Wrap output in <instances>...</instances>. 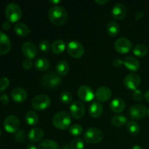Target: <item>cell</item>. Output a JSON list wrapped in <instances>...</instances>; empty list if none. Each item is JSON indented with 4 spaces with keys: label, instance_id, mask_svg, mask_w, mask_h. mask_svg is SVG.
I'll use <instances>...</instances> for the list:
<instances>
[{
    "label": "cell",
    "instance_id": "26",
    "mask_svg": "<svg viewBox=\"0 0 149 149\" xmlns=\"http://www.w3.org/2000/svg\"><path fill=\"white\" fill-rule=\"evenodd\" d=\"M50 66V63L45 58H39L35 61L34 68L38 71H46Z\"/></svg>",
    "mask_w": 149,
    "mask_h": 149
},
{
    "label": "cell",
    "instance_id": "20",
    "mask_svg": "<svg viewBox=\"0 0 149 149\" xmlns=\"http://www.w3.org/2000/svg\"><path fill=\"white\" fill-rule=\"evenodd\" d=\"M123 63L125 66L131 71H137L140 68L139 61L132 56L125 57Z\"/></svg>",
    "mask_w": 149,
    "mask_h": 149
},
{
    "label": "cell",
    "instance_id": "35",
    "mask_svg": "<svg viewBox=\"0 0 149 149\" xmlns=\"http://www.w3.org/2000/svg\"><path fill=\"white\" fill-rule=\"evenodd\" d=\"M60 99H61V102L64 104H69L72 101L73 96L68 92H63L60 95Z\"/></svg>",
    "mask_w": 149,
    "mask_h": 149
},
{
    "label": "cell",
    "instance_id": "21",
    "mask_svg": "<svg viewBox=\"0 0 149 149\" xmlns=\"http://www.w3.org/2000/svg\"><path fill=\"white\" fill-rule=\"evenodd\" d=\"M109 108L114 113H121L126 108L125 102L121 98H114L110 102Z\"/></svg>",
    "mask_w": 149,
    "mask_h": 149
},
{
    "label": "cell",
    "instance_id": "25",
    "mask_svg": "<svg viewBox=\"0 0 149 149\" xmlns=\"http://www.w3.org/2000/svg\"><path fill=\"white\" fill-rule=\"evenodd\" d=\"M106 31L109 36L111 37H115L119 34L120 31V28H119V24L115 20H110L108 23Z\"/></svg>",
    "mask_w": 149,
    "mask_h": 149
},
{
    "label": "cell",
    "instance_id": "11",
    "mask_svg": "<svg viewBox=\"0 0 149 149\" xmlns=\"http://www.w3.org/2000/svg\"><path fill=\"white\" fill-rule=\"evenodd\" d=\"M147 110L146 107L143 104L133 105L130 109V116L134 120H139L145 117L147 114Z\"/></svg>",
    "mask_w": 149,
    "mask_h": 149
},
{
    "label": "cell",
    "instance_id": "49",
    "mask_svg": "<svg viewBox=\"0 0 149 149\" xmlns=\"http://www.w3.org/2000/svg\"><path fill=\"white\" fill-rule=\"evenodd\" d=\"M131 149H143L142 148V147L141 146H138V145H135V146H134L133 147H132V148Z\"/></svg>",
    "mask_w": 149,
    "mask_h": 149
},
{
    "label": "cell",
    "instance_id": "15",
    "mask_svg": "<svg viewBox=\"0 0 149 149\" xmlns=\"http://www.w3.org/2000/svg\"><path fill=\"white\" fill-rule=\"evenodd\" d=\"M95 97L99 102H106L111 97V90L106 86H102L97 89Z\"/></svg>",
    "mask_w": 149,
    "mask_h": 149
},
{
    "label": "cell",
    "instance_id": "43",
    "mask_svg": "<svg viewBox=\"0 0 149 149\" xmlns=\"http://www.w3.org/2000/svg\"><path fill=\"white\" fill-rule=\"evenodd\" d=\"M2 28L4 30H6V31L9 30V29L11 28V23L8 21L4 22V23L2 24Z\"/></svg>",
    "mask_w": 149,
    "mask_h": 149
},
{
    "label": "cell",
    "instance_id": "45",
    "mask_svg": "<svg viewBox=\"0 0 149 149\" xmlns=\"http://www.w3.org/2000/svg\"><path fill=\"white\" fill-rule=\"evenodd\" d=\"M144 16V13L143 12H138L136 15H135V20H141L142 17H143Z\"/></svg>",
    "mask_w": 149,
    "mask_h": 149
},
{
    "label": "cell",
    "instance_id": "22",
    "mask_svg": "<svg viewBox=\"0 0 149 149\" xmlns=\"http://www.w3.org/2000/svg\"><path fill=\"white\" fill-rule=\"evenodd\" d=\"M44 131L41 128H33L29 132V140L32 143H38L44 138Z\"/></svg>",
    "mask_w": 149,
    "mask_h": 149
},
{
    "label": "cell",
    "instance_id": "33",
    "mask_svg": "<svg viewBox=\"0 0 149 149\" xmlns=\"http://www.w3.org/2000/svg\"><path fill=\"white\" fill-rule=\"evenodd\" d=\"M83 128L82 127L78 124L73 125L71 127L69 128V133L73 136H79L82 134Z\"/></svg>",
    "mask_w": 149,
    "mask_h": 149
},
{
    "label": "cell",
    "instance_id": "16",
    "mask_svg": "<svg viewBox=\"0 0 149 149\" xmlns=\"http://www.w3.org/2000/svg\"><path fill=\"white\" fill-rule=\"evenodd\" d=\"M127 13V10L125 4L118 3L113 6L111 11V15L116 20H122L125 17Z\"/></svg>",
    "mask_w": 149,
    "mask_h": 149
},
{
    "label": "cell",
    "instance_id": "34",
    "mask_svg": "<svg viewBox=\"0 0 149 149\" xmlns=\"http://www.w3.org/2000/svg\"><path fill=\"white\" fill-rule=\"evenodd\" d=\"M84 147V141L81 138H75L70 144L71 149H83Z\"/></svg>",
    "mask_w": 149,
    "mask_h": 149
},
{
    "label": "cell",
    "instance_id": "40",
    "mask_svg": "<svg viewBox=\"0 0 149 149\" xmlns=\"http://www.w3.org/2000/svg\"><path fill=\"white\" fill-rule=\"evenodd\" d=\"M22 65H23V68L25 70H27L28 71V70H30L32 68V66H33V63H32L31 60L26 59L23 61Z\"/></svg>",
    "mask_w": 149,
    "mask_h": 149
},
{
    "label": "cell",
    "instance_id": "39",
    "mask_svg": "<svg viewBox=\"0 0 149 149\" xmlns=\"http://www.w3.org/2000/svg\"><path fill=\"white\" fill-rule=\"evenodd\" d=\"M15 140L17 142H23L25 140V132L23 130H18L15 135Z\"/></svg>",
    "mask_w": 149,
    "mask_h": 149
},
{
    "label": "cell",
    "instance_id": "50",
    "mask_svg": "<svg viewBox=\"0 0 149 149\" xmlns=\"http://www.w3.org/2000/svg\"><path fill=\"white\" fill-rule=\"evenodd\" d=\"M147 115H148V116L149 117V109L147 110Z\"/></svg>",
    "mask_w": 149,
    "mask_h": 149
},
{
    "label": "cell",
    "instance_id": "7",
    "mask_svg": "<svg viewBox=\"0 0 149 149\" xmlns=\"http://www.w3.org/2000/svg\"><path fill=\"white\" fill-rule=\"evenodd\" d=\"M67 51L70 56L74 58H81L84 53V48L83 45L78 41H71L68 44Z\"/></svg>",
    "mask_w": 149,
    "mask_h": 149
},
{
    "label": "cell",
    "instance_id": "6",
    "mask_svg": "<svg viewBox=\"0 0 149 149\" xmlns=\"http://www.w3.org/2000/svg\"><path fill=\"white\" fill-rule=\"evenodd\" d=\"M51 104V100L46 95H39L32 99L31 106L36 111H44L48 109Z\"/></svg>",
    "mask_w": 149,
    "mask_h": 149
},
{
    "label": "cell",
    "instance_id": "4",
    "mask_svg": "<svg viewBox=\"0 0 149 149\" xmlns=\"http://www.w3.org/2000/svg\"><path fill=\"white\" fill-rule=\"evenodd\" d=\"M62 79L57 73L48 72L42 77L41 82L44 87L49 89H55L61 84Z\"/></svg>",
    "mask_w": 149,
    "mask_h": 149
},
{
    "label": "cell",
    "instance_id": "38",
    "mask_svg": "<svg viewBox=\"0 0 149 149\" xmlns=\"http://www.w3.org/2000/svg\"><path fill=\"white\" fill-rule=\"evenodd\" d=\"M144 97L143 93L140 90H135L132 93V97L135 101H141Z\"/></svg>",
    "mask_w": 149,
    "mask_h": 149
},
{
    "label": "cell",
    "instance_id": "46",
    "mask_svg": "<svg viewBox=\"0 0 149 149\" xmlns=\"http://www.w3.org/2000/svg\"><path fill=\"white\" fill-rule=\"evenodd\" d=\"M61 1H60V0H56V1H53V0H50L49 1V3L52 4H53L54 6H56V4H59V3H61Z\"/></svg>",
    "mask_w": 149,
    "mask_h": 149
},
{
    "label": "cell",
    "instance_id": "8",
    "mask_svg": "<svg viewBox=\"0 0 149 149\" xmlns=\"http://www.w3.org/2000/svg\"><path fill=\"white\" fill-rule=\"evenodd\" d=\"M20 127V121L15 115L7 116L4 121V128L7 132L16 133Z\"/></svg>",
    "mask_w": 149,
    "mask_h": 149
},
{
    "label": "cell",
    "instance_id": "3",
    "mask_svg": "<svg viewBox=\"0 0 149 149\" xmlns=\"http://www.w3.org/2000/svg\"><path fill=\"white\" fill-rule=\"evenodd\" d=\"M71 116L67 112H58L52 119V124L56 128L59 130H66L71 125Z\"/></svg>",
    "mask_w": 149,
    "mask_h": 149
},
{
    "label": "cell",
    "instance_id": "1",
    "mask_svg": "<svg viewBox=\"0 0 149 149\" xmlns=\"http://www.w3.org/2000/svg\"><path fill=\"white\" fill-rule=\"evenodd\" d=\"M48 17L52 24L62 26L68 19V13L65 9L61 6H53L49 9Z\"/></svg>",
    "mask_w": 149,
    "mask_h": 149
},
{
    "label": "cell",
    "instance_id": "10",
    "mask_svg": "<svg viewBox=\"0 0 149 149\" xmlns=\"http://www.w3.org/2000/svg\"><path fill=\"white\" fill-rule=\"evenodd\" d=\"M132 47V42L126 37H120L114 43V48L117 52L120 54H126L131 50Z\"/></svg>",
    "mask_w": 149,
    "mask_h": 149
},
{
    "label": "cell",
    "instance_id": "44",
    "mask_svg": "<svg viewBox=\"0 0 149 149\" xmlns=\"http://www.w3.org/2000/svg\"><path fill=\"white\" fill-rule=\"evenodd\" d=\"M95 2L99 5H104V4H107L109 2V0H95Z\"/></svg>",
    "mask_w": 149,
    "mask_h": 149
},
{
    "label": "cell",
    "instance_id": "28",
    "mask_svg": "<svg viewBox=\"0 0 149 149\" xmlns=\"http://www.w3.org/2000/svg\"><path fill=\"white\" fill-rule=\"evenodd\" d=\"M39 149H60V146L58 143L53 140L46 139L41 141Z\"/></svg>",
    "mask_w": 149,
    "mask_h": 149
},
{
    "label": "cell",
    "instance_id": "13",
    "mask_svg": "<svg viewBox=\"0 0 149 149\" xmlns=\"http://www.w3.org/2000/svg\"><path fill=\"white\" fill-rule=\"evenodd\" d=\"M78 97L81 101L90 102L94 99L95 93L93 90L87 85H82L77 90Z\"/></svg>",
    "mask_w": 149,
    "mask_h": 149
},
{
    "label": "cell",
    "instance_id": "23",
    "mask_svg": "<svg viewBox=\"0 0 149 149\" xmlns=\"http://www.w3.org/2000/svg\"><path fill=\"white\" fill-rule=\"evenodd\" d=\"M14 31L17 36H28L30 33V29H29V26L26 25L23 23H16L14 26Z\"/></svg>",
    "mask_w": 149,
    "mask_h": 149
},
{
    "label": "cell",
    "instance_id": "51",
    "mask_svg": "<svg viewBox=\"0 0 149 149\" xmlns=\"http://www.w3.org/2000/svg\"><path fill=\"white\" fill-rule=\"evenodd\" d=\"M1 129H0V137H1Z\"/></svg>",
    "mask_w": 149,
    "mask_h": 149
},
{
    "label": "cell",
    "instance_id": "31",
    "mask_svg": "<svg viewBox=\"0 0 149 149\" xmlns=\"http://www.w3.org/2000/svg\"><path fill=\"white\" fill-rule=\"evenodd\" d=\"M127 119L125 115H116L111 119L112 125L117 127L123 126L127 124Z\"/></svg>",
    "mask_w": 149,
    "mask_h": 149
},
{
    "label": "cell",
    "instance_id": "18",
    "mask_svg": "<svg viewBox=\"0 0 149 149\" xmlns=\"http://www.w3.org/2000/svg\"><path fill=\"white\" fill-rule=\"evenodd\" d=\"M27 92L22 87H16L12 91L11 97L16 103H23L27 99Z\"/></svg>",
    "mask_w": 149,
    "mask_h": 149
},
{
    "label": "cell",
    "instance_id": "29",
    "mask_svg": "<svg viewBox=\"0 0 149 149\" xmlns=\"http://www.w3.org/2000/svg\"><path fill=\"white\" fill-rule=\"evenodd\" d=\"M26 122L30 126H35L39 122L38 114L33 111H29L26 115Z\"/></svg>",
    "mask_w": 149,
    "mask_h": 149
},
{
    "label": "cell",
    "instance_id": "27",
    "mask_svg": "<svg viewBox=\"0 0 149 149\" xmlns=\"http://www.w3.org/2000/svg\"><path fill=\"white\" fill-rule=\"evenodd\" d=\"M69 64L66 61H61L56 65V72L59 76H65L69 72Z\"/></svg>",
    "mask_w": 149,
    "mask_h": 149
},
{
    "label": "cell",
    "instance_id": "17",
    "mask_svg": "<svg viewBox=\"0 0 149 149\" xmlns=\"http://www.w3.org/2000/svg\"><path fill=\"white\" fill-rule=\"evenodd\" d=\"M11 49V42L7 34L0 31V55H6Z\"/></svg>",
    "mask_w": 149,
    "mask_h": 149
},
{
    "label": "cell",
    "instance_id": "42",
    "mask_svg": "<svg viewBox=\"0 0 149 149\" xmlns=\"http://www.w3.org/2000/svg\"><path fill=\"white\" fill-rule=\"evenodd\" d=\"M0 100H1V103L4 105H5V106L8 104L9 102H10L8 96L6 94H4V93H2V94L1 95V96H0Z\"/></svg>",
    "mask_w": 149,
    "mask_h": 149
},
{
    "label": "cell",
    "instance_id": "47",
    "mask_svg": "<svg viewBox=\"0 0 149 149\" xmlns=\"http://www.w3.org/2000/svg\"><path fill=\"white\" fill-rule=\"evenodd\" d=\"M145 99H146V100L147 102H148V103H149V90H147L146 92V93H145Z\"/></svg>",
    "mask_w": 149,
    "mask_h": 149
},
{
    "label": "cell",
    "instance_id": "19",
    "mask_svg": "<svg viewBox=\"0 0 149 149\" xmlns=\"http://www.w3.org/2000/svg\"><path fill=\"white\" fill-rule=\"evenodd\" d=\"M103 111V105L100 102L95 101L92 103L89 108V114L93 118H99Z\"/></svg>",
    "mask_w": 149,
    "mask_h": 149
},
{
    "label": "cell",
    "instance_id": "37",
    "mask_svg": "<svg viewBox=\"0 0 149 149\" xmlns=\"http://www.w3.org/2000/svg\"><path fill=\"white\" fill-rule=\"evenodd\" d=\"M10 84V81L6 77L0 78V92H3L8 87Z\"/></svg>",
    "mask_w": 149,
    "mask_h": 149
},
{
    "label": "cell",
    "instance_id": "32",
    "mask_svg": "<svg viewBox=\"0 0 149 149\" xmlns=\"http://www.w3.org/2000/svg\"><path fill=\"white\" fill-rule=\"evenodd\" d=\"M127 130L132 135H137L140 132V126L137 122L134 121H130L127 125Z\"/></svg>",
    "mask_w": 149,
    "mask_h": 149
},
{
    "label": "cell",
    "instance_id": "5",
    "mask_svg": "<svg viewBox=\"0 0 149 149\" xmlns=\"http://www.w3.org/2000/svg\"><path fill=\"white\" fill-rule=\"evenodd\" d=\"M84 139L87 143L96 144L101 142L103 139V134L101 130L96 127H90L84 134Z\"/></svg>",
    "mask_w": 149,
    "mask_h": 149
},
{
    "label": "cell",
    "instance_id": "9",
    "mask_svg": "<svg viewBox=\"0 0 149 149\" xmlns=\"http://www.w3.org/2000/svg\"><path fill=\"white\" fill-rule=\"evenodd\" d=\"M141 81V77L138 74H135V73L129 74L124 79V84L125 87L130 90H134V91L139 87Z\"/></svg>",
    "mask_w": 149,
    "mask_h": 149
},
{
    "label": "cell",
    "instance_id": "12",
    "mask_svg": "<svg viewBox=\"0 0 149 149\" xmlns=\"http://www.w3.org/2000/svg\"><path fill=\"white\" fill-rule=\"evenodd\" d=\"M69 111L71 115L74 119H80L85 114V106L81 101L76 100L71 103Z\"/></svg>",
    "mask_w": 149,
    "mask_h": 149
},
{
    "label": "cell",
    "instance_id": "41",
    "mask_svg": "<svg viewBox=\"0 0 149 149\" xmlns=\"http://www.w3.org/2000/svg\"><path fill=\"white\" fill-rule=\"evenodd\" d=\"M123 64H124L123 61L119 58H115V59L113 61V65L114 67H116V68H119V67L122 66Z\"/></svg>",
    "mask_w": 149,
    "mask_h": 149
},
{
    "label": "cell",
    "instance_id": "2",
    "mask_svg": "<svg viewBox=\"0 0 149 149\" xmlns=\"http://www.w3.org/2000/svg\"><path fill=\"white\" fill-rule=\"evenodd\" d=\"M22 10L18 4L15 3H10L7 4L5 9V17L7 21L11 23H16L22 17Z\"/></svg>",
    "mask_w": 149,
    "mask_h": 149
},
{
    "label": "cell",
    "instance_id": "36",
    "mask_svg": "<svg viewBox=\"0 0 149 149\" xmlns=\"http://www.w3.org/2000/svg\"><path fill=\"white\" fill-rule=\"evenodd\" d=\"M39 49H40L42 52H47L49 50V49L51 48V46L48 41L42 40V42L39 43Z\"/></svg>",
    "mask_w": 149,
    "mask_h": 149
},
{
    "label": "cell",
    "instance_id": "30",
    "mask_svg": "<svg viewBox=\"0 0 149 149\" xmlns=\"http://www.w3.org/2000/svg\"><path fill=\"white\" fill-rule=\"evenodd\" d=\"M148 48L146 45L142 44L136 45L133 47V54L137 57H144L148 54Z\"/></svg>",
    "mask_w": 149,
    "mask_h": 149
},
{
    "label": "cell",
    "instance_id": "24",
    "mask_svg": "<svg viewBox=\"0 0 149 149\" xmlns=\"http://www.w3.org/2000/svg\"><path fill=\"white\" fill-rule=\"evenodd\" d=\"M65 49V43L61 39H57L54 41L51 45V50L55 55H60L63 53Z\"/></svg>",
    "mask_w": 149,
    "mask_h": 149
},
{
    "label": "cell",
    "instance_id": "14",
    "mask_svg": "<svg viewBox=\"0 0 149 149\" xmlns=\"http://www.w3.org/2000/svg\"><path fill=\"white\" fill-rule=\"evenodd\" d=\"M21 51L26 59L32 60L36 58L37 55V49H36V45L30 42H26L23 44Z\"/></svg>",
    "mask_w": 149,
    "mask_h": 149
},
{
    "label": "cell",
    "instance_id": "48",
    "mask_svg": "<svg viewBox=\"0 0 149 149\" xmlns=\"http://www.w3.org/2000/svg\"><path fill=\"white\" fill-rule=\"evenodd\" d=\"M26 149H37L36 146L33 145V144H29L27 147H26Z\"/></svg>",
    "mask_w": 149,
    "mask_h": 149
}]
</instances>
